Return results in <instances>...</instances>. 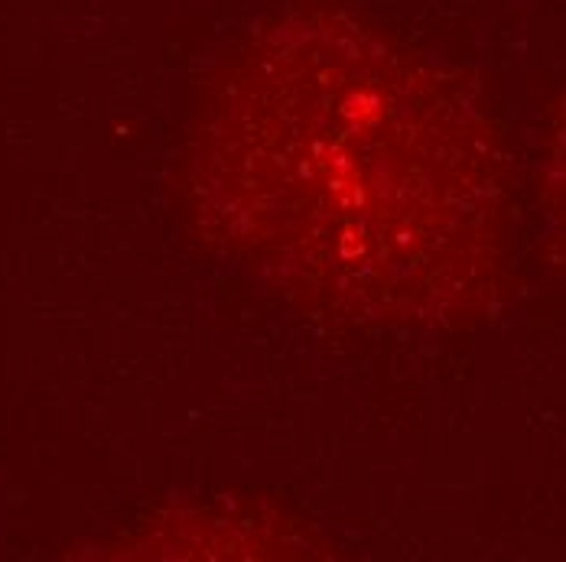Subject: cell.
Here are the masks:
<instances>
[{
	"label": "cell",
	"mask_w": 566,
	"mask_h": 562,
	"mask_svg": "<svg viewBox=\"0 0 566 562\" xmlns=\"http://www.w3.org/2000/svg\"><path fill=\"white\" fill-rule=\"evenodd\" d=\"M554 192H557V205H560V219L566 231V120L560 130V150H557V179H554Z\"/></svg>",
	"instance_id": "2"
},
{
	"label": "cell",
	"mask_w": 566,
	"mask_h": 562,
	"mask_svg": "<svg viewBox=\"0 0 566 562\" xmlns=\"http://www.w3.org/2000/svg\"><path fill=\"white\" fill-rule=\"evenodd\" d=\"M196 192L244 271L339 322L443 319L495 257L485 127L437 68L339 13L234 50L202 114Z\"/></svg>",
	"instance_id": "1"
}]
</instances>
